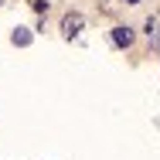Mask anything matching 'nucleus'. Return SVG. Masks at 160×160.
<instances>
[{"mask_svg": "<svg viewBox=\"0 0 160 160\" xmlns=\"http://www.w3.org/2000/svg\"><path fill=\"white\" fill-rule=\"evenodd\" d=\"M62 31H65V38H75V34L82 31V14H68L62 21Z\"/></svg>", "mask_w": 160, "mask_h": 160, "instance_id": "obj_1", "label": "nucleus"}, {"mask_svg": "<svg viewBox=\"0 0 160 160\" xmlns=\"http://www.w3.org/2000/svg\"><path fill=\"white\" fill-rule=\"evenodd\" d=\"M112 44H116V48H129V44H133V31H129V28H116V31H112Z\"/></svg>", "mask_w": 160, "mask_h": 160, "instance_id": "obj_2", "label": "nucleus"}, {"mask_svg": "<svg viewBox=\"0 0 160 160\" xmlns=\"http://www.w3.org/2000/svg\"><path fill=\"white\" fill-rule=\"evenodd\" d=\"M10 41H14L17 48H28V44H31V31H28V28H17V31L10 34Z\"/></svg>", "mask_w": 160, "mask_h": 160, "instance_id": "obj_3", "label": "nucleus"}, {"mask_svg": "<svg viewBox=\"0 0 160 160\" xmlns=\"http://www.w3.org/2000/svg\"><path fill=\"white\" fill-rule=\"evenodd\" d=\"M150 38H153V44L160 48V28H153V21H150Z\"/></svg>", "mask_w": 160, "mask_h": 160, "instance_id": "obj_4", "label": "nucleus"}, {"mask_svg": "<svg viewBox=\"0 0 160 160\" xmlns=\"http://www.w3.org/2000/svg\"><path fill=\"white\" fill-rule=\"evenodd\" d=\"M129 3H140V0H129Z\"/></svg>", "mask_w": 160, "mask_h": 160, "instance_id": "obj_5", "label": "nucleus"}, {"mask_svg": "<svg viewBox=\"0 0 160 160\" xmlns=\"http://www.w3.org/2000/svg\"><path fill=\"white\" fill-rule=\"evenodd\" d=\"M0 3H3V0H0Z\"/></svg>", "mask_w": 160, "mask_h": 160, "instance_id": "obj_6", "label": "nucleus"}]
</instances>
